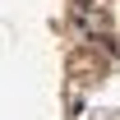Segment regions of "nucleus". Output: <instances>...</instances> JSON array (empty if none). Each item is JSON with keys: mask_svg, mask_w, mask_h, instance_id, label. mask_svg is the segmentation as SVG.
<instances>
[{"mask_svg": "<svg viewBox=\"0 0 120 120\" xmlns=\"http://www.w3.org/2000/svg\"><path fill=\"white\" fill-rule=\"evenodd\" d=\"M69 74H74L79 83H97V79L106 74V51L79 46V51H74V60H69Z\"/></svg>", "mask_w": 120, "mask_h": 120, "instance_id": "nucleus-1", "label": "nucleus"}]
</instances>
